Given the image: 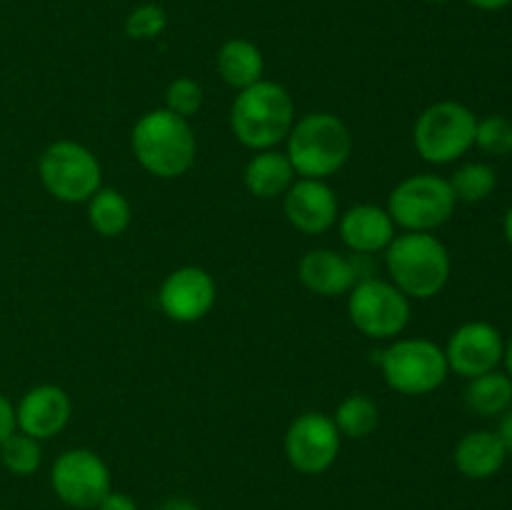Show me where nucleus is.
Instances as JSON below:
<instances>
[{
    "label": "nucleus",
    "instance_id": "4468645a",
    "mask_svg": "<svg viewBox=\"0 0 512 510\" xmlns=\"http://www.w3.org/2000/svg\"><path fill=\"white\" fill-rule=\"evenodd\" d=\"M283 213L300 233L323 235L340 218L338 195L325 180L298 178L283 195Z\"/></svg>",
    "mask_w": 512,
    "mask_h": 510
},
{
    "label": "nucleus",
    "instance_id": "412c9836",
    "mask_svg": "<svg viewBox=\"0 0 512 510\" xmlns=\"http://www.w3.org/2000/svg\"><path fill=\"white\" fill-rule=\"evenodd\" d=\"M465 403L480 418H500L512 408V378L500 370L470 378L465 388Z\"/></svg>",
    "mask_w": 512,
    "mask_h": 510
},
{
    "label": "nucleus",
    "instance_id": "7ed1b4c3",
    "mask_svg": "<svg viewBox=\"0 0 512 510\" xmlns=\"http://www.w3.org/2000/svg\"><path fill=\"white\" fill-rule=\"evenodd\" d=\"M353 153V135L348 123L335 113H308L295 118L285 155L300 178L325 180L338 173Z\"/></svg>",
    "mask_w": 512,
    "mask_h": 510
},
{
    "label": "nucleus",
    "instance_id": "aec40b11",
    "mask_svg": "<svg viewBox=\"0 0 512 510\" xmlns=\"http://www.w3.org/2000/svg\"><path fill=\"white\" fill-rule=\"evenodd\" d=\"M215 68H218L220 80L230 88H250L253 83L263 80V50L248 38H230L220 45L218 55H215Z\"/></svg>",
    "mask_w": 512,
    "mask_h": 510
},
{
    "label": "nucleus",
    "instance_id": "20e7f679",
    "mask_svg": "<svg viewBox=\"0 0 512 510\" xmlns=\"http://www.w3.org/2000/svg\"><path fill=\"white\" fill-rule=\"evenodd\" d=\"M390 283L410 300H430L448 285L453 263L440 238L433 233H400L385 248Z\"/></svg>",
    "mask_w": 512,
    "mask_h": 510
},
{
    "label": "nucleus",
    "instance_id": "393cba45",
    "mask_svg": "<svg viewBox=\"0 0 512 510\" xmlns=\"http://www.w3.org/2000/svg\"><path fill=\"white\" fill-rule=\"evenodd\" d=\"M0 463L8 473L18 475V478H28L43 463V448H40V440L30 438V435L15 430L13 435L0 443Z\"/></svg>",
    "mask_w": 512,
    "mask_h": 510
},
{
    "label": "nucleus",
    "instance_id": "dca6fc26",
    "mask_svg": "<svg viewBox=\"0 0 512 510\" xmlns=\"http://www.w3.org/2000/svg\"><path fill=\"white\" fill-rule=\"evenodd\" d=\"M338 230L343 243L360 255L380 253L398 235L388 210L373 203H360L345 210L338 218Z\"/></svg>",
    "mask_w": 512,
    "mask_h": 510
},
{
    "label": "nucleus",
    "instance_id": "5701e85b",
    "mask_svg": "<svg viewBox=\"0 0 512 510\" xmlns=\"http://www.w3.org/2000/svg\"><path fill=\"white\" fill-rule=\"evenodd\" d=\"M333 423L335 428L340 430V435H345V438H368V435H373L375 428L380 425L378 403L365 393L348 395V398L340 400L338 408H335Z\"/></svg>",
    "mask_w": 512,
    "mask_h": 510
},
{
    "label": "nucleus",
    "instance_id": "1a4fd4ad",
    "mask_svg": "<svg viewBox=\"0 0 512 510\" xmlns=\"http://www.w3.org/2000/svg\"><path fill=\"white\" fill-rule=\"evenodd\" d=\"M348 315L365 338L395 340L410 323V298L390 280L365 278L348 293Z\"/></svg>",
    "mask_w": 512,
    "mask_h": 510
},
{
    "label": "nucleus",
    "instance_id": "ddd939ff",
    "mask_svg": "<svg viewBox=\"0 0 512 510\" xmlns=\"http://www.w3.org/2000/svg\"><path fill=\"white\" fill-rule=\"evenodd\" d=\"M218 288L208 270L183 265L165 275L158 290V305L175 323H198L213 310Z\"/></svg>",
    "mask_w": 512,
    "mask_h": 510
},
{
    "label": "nucleus",
    "instance_id": "c756f323",
    "mask_svg": "<svg viewBox=\"0 0 512 510\" xmlns=\"http://www.w3.org/2000/svg\"><path fill=\"white\" fill-rule=\"evenodd\" d=\"M98 510H138L135 500L128 493H118V490H110L103 500L98 503Z\"/></svg>",
    "mask_w": 512,
    "mask_h": 510
},
{
    "label": "nucleus",
    "instance_id": "0eeeda50",
    "mask_svg": "<svg viewBox=\"0 0 512 510\" xmlns=\"http://www.w3.org/2000/svg\"><path fill=\"white\" fill-rule=\"evenodd\" d=\"M453 188L448 178L433 173H418L400 180L388 195L385 210L393 218L395 228L405 233H433L455 215Z\"/></svg>",
    "mask_w": 512,
    "mask_h": 510
},
{
    "label": "nucleus",
    "instance_id": "c9c22d12",
    "mask_svg": "<svg viewBox=\"0 0 512 510\" xmlns=\"http://www.w3.org/2000/svg\"><path fill=\"white\" fill-rule=\"evenodd\" d=\"M428 3H433V5H445V3H450V0H428Z\"/></svg>",
    "mask_w": 512,
    "mask_h": 510
},
{
    "label": "nucleus",
    "instance_id": "2f4dec72",
    "mask_svg": "<svg viewBox=\"0 0 512 510\" xmlns=\"http://www.w3.org/2000/svg\"><path fill=\"white\" fill-rule=\"evenodd\" d=\"M468 3L473 5V8H478V10H488V13H495V10L508 8L512 0H468Z\"/></svg>",
    "mask_w": 512,
    "mask_h": 510
},
{
    "label": "nucleus",
    "instance_id": "6ab92c4d",
    "mask_svg": "<svg viewBox=\"0 0 512 510\" xmlns=\"http://www.w3.org/2000/svg\"><path fill=\"white\" fill-rule=\"evenodd\" d=\"M243 183L250 195L260 200L283 198L290 185L295 183V170L290 165L288 155L280 150H258L253 158L245 163Z\"/></svg>",
    "mask_w": 512,
    "mask_h": 510
},
{
    "label": "nucleus",
    "instance_id": "bb28decb",
    "mask_svg": "<svg viewBox=\"0 0 512 510\" xmlns=\"http://www.w3.org/2000/svg\"><path fill=\"white\" fill-rule=\"evenodd\" d=\"M475 145H478L485 155H495V158L510 155L512 120L505 118V115H488V118L478 120V128H475Z\"/></svg>",
    "mask_w": 512,
    "mask_h": 510
},
{
    "label": "nucleus",
    "instance_id": "a878e982",
    "mask_svg": "<svg viewBox=\"0 0 512 510\" xmlns=\"http://www.w3.org/2000/svg\"><path fill=\"white\" fill-rule=\"evenodd\" d=\"M168 30V13L158 3H140L125 18V35L133 40H155Z\"/></svg>",
    "mask_w": 512,
    "mask_h": 510
},
{
    "label": "nucleus",
    "instance_id": "4be33fe9",
    "mask_svg": "<svg viewBox=\"0 0 512 510\" xmlns=\"http://www.w3.org/2000/svg\"><path fill=\"white\" fill-rule=\"evenodd\" d=\"M88 223L103 238H118L133 223L130 200L115 188H100L88 200Z\"/></svg>",
    "mask_w": 512,
    "mask_h": 510
},
{
    "label": "nucleus",
    "instance_id": "39448f33",
    "mask_svg": "<svg viewBox=\"0 0 512 510\" xmlns=\"http://www.w3.org/2000/svg\"><path fill=\"white\" fill-rule=\"evenodd\" d=\"M38 178L45 193L68 205L88 203L103 188L100 160L75 140H55L40 153Z\"/></svg>",
    "mask_w": 512,
    "mask_h": 510
},
{
    "label": "nucleus",
    "instance_id": "473e14b6",
    "mask_svg": "<svg viewBox=\"0 0 512 510\" xmlns=\"http://www.w3.org/2000/svg\"><path fill=\"white\" fill-rule=\"evenodd\" d=\"M158 510H200V508L188 498H168Z\"/></svg>",
    "mask_w": 512,
    "mask_h": 510
},
{
    "label": "nucleus",
    "instance_id": "9b49d317",
    "mask_svg": "<svg viewBox=\"0 0 512 510\" xmlns=\"http://www.w3.org/2000/svg\"><path fill=\"white\" fill-rule=\"evenodd\" d=\"M340 440L343 435L330 415L308 410L285 430V458L298 473L320 475L338 460Z\"/></svg>",
    "mask_w": 512,
    "mask_h": 510
},
{
    "label": "nucleus",
    "instance_id": "f704fd0d",
    "mask_svg": "<svg viewBox=\"0 0 512 510\" xmlns=\"http://www.w3.org/2000/svg\"><path fill=\"white\" fill-rule=\"evenodd\" d=\"M503 230H505V238H508V243L512 245V205L508 208V213H505V220H503Z\"/></svg>",
    "mask_w": 512,
    "mask_h": 510
},
{
    "label": "nucleus",
    "instance_id": "a211bd4d",
    "mask_svg": "<svg viewBox=\"0 0 512 510\" xmlns=\"http://www.w3.org/2000/svg\"><path fill=\"white\" fill-rule=\"evenodd\" d=\"M508 450L500 440L498 430H470L455 445V468L470 480H488L500 473Z\"/></svg>",
    "mask_w": 512,
    "mask_h": 510
},
{
    "label": "nucleus",
    "instance_id": "7c9ffc66",
    "mask_svg": "<svg viewBox=\"0 0 512 510\" xmlns=\"http://www.w3.org/2000/svg\"><path fill=\"white\" fill-rule=\"evenodd\" d=\"M498 435H500V440H503V445H505V450H508V455H512V408L505 410V413L500 415Z\"/></svg>",
    "mask_w": 512,
    "mask_h": 510
},
{
    "label": "nucleus",
    "instance_id": "f257e3e1",
    "mask_svg": "<svg viewBox=\"0 0 512 510\" xmlns=\"http://www.w3.org/2000/svg\"><path fill=\"white\" fill-rule=\"evenodd\" d=\"M130 148L145 173L160 180H173L188 173L195 165L198 140L190 120L165 108L140 115L130 133Z\"/></svg>",
    "mask_w": 512,
    "mask_h": 510
},
{
    "label": "nucleus",
    "instance_id": "9d476101",
    "mask_svg": "<svg viewBox=\"0 0 512 510\" xmlns=\"http://www.w3.org/2000/svg\"><path fill=\"white\" fill-rule=\"evenodd\" d=\"M53 493L75 510L98 508L100 500L113 490V478L95 450L70 448L55 458L50 468Z\"/></svg>",
    "mask_w": 512,
    "mask_h": 510
},
{
    "label": "nucleus",
    "instance_id": "72a5a7b5",
    "mask_svg": "<svg viewBox=\"0 0 512 510\" xmlns=\"http://www.w3.org/2000/svg\"><path fill=\"white\" fill-rule=\"evenodd\" d=\"M503 360H505V373H508L510 378H512V335H510L508 343H505V355H503Z\"/></svg>",
    "mask_w": 512,
    "mask_h": 510
},
{
    "label": "nucleus",
    "instance_id": "f3484780",
    "mask_svg": "<svg viewBox=\"0 0 512 510\" xmlns=\"http://www.w3.org/2000/svg\"><path fill=\"white\" fill-rule=\"evenodd\" d=\"M298 278L310 293L323 295V298L350 293L358 283L355 265L343 253L330 248L308 250L298 263Z\"/></svg>",
    "mask_w": 512,
    "mask_h": 510
},
{
    "label": "nucleus",
    "instance_id": "cd10ccee",
    "mask_svg": "<svg viewBox=\"0 0 512 510\" xmlns=\"http://www.w3.org/2000/svg\"><path fill=\"white\" fill-rule=\"evenodd\" d=\"M205 103L203 85L193 78H175L165 90V110L190 120L200 113Z\"/></svg>",
    "mask_w": 512,
    "mask_h": 510
},
{
    "label": "nucleus",
    "instance_id": "423d86ee",
    "mask_svg": "<svg viewBox=\"0 0 512 510\" xmlns=\"http://www.w3.org/2000/svg\"><path fill=\"white\" fill-rule=\"evenodd\" d=\"M478 118L458 100H438L418 115L413 145L430 165H448L463 158L475 145Z\"/></svg>",
    "mask_w": 512,
    "mask_h": 510
},
{
    "label": "nucleus",
    "instance_id": "f03ea898",
    "mask_svg": "<svg viewBox=\"0 0 512 510\" xmlns=\"http://www.w3.org/2000/svg\"><path fill=\"white\" fill-rule=\"evenodd\" d=\"M295 123V100L285 85L258 80L238 90L230 105V130L250 150H270L285 143Z\"/></svg>",
    "mask_w": 512,
    "mask_h": 510
},
{
    "label": "nucleus",
    "instance_id": "b1692460",
    "mask_svg": "<svg viewBox=\"0 0 512 510\" xmlns=\"http://www.w3.org/2000/svg\"><path fill=\"white\" fill-rule=\"evenodd\" d=\"M458 203H480L490 198L498 185V175L488 163H465L448 178Z\"/></svg>",
    "mask_w": 512,
    "mask_h": 510
},
{
    "label": "nucleus",
    "instance_id": "f8f14e48",
    "mask_svg": "<svg viewBox=\"0 0 512 510\" xmlns=\"http://www.w3.org/2000/svg\"><path fill=\"white\" fill-rule=\"evenodd\" d=\"M443 350L450 373L470 380L490 373V370H498L505 355V340L495 325L485 323V320H470L450 335Z\"/></svg>",
    "mask_w": 512,
    "mask_h": 510
},
{
    "label": "nucleus",
    "instance_id": "2eb2a0df",
    "mask_svg": "<svg viewBox=\"0 0 512 510\" xmlns=\"http://www.w3.org/2000/svg\"><path fill=\"white\" fill-rule=\"evenodd\" d=\"M73 415L70 395L60 385H35L15 405V425L35 440H50L63 433Z\"/></svg>",
    "mask_w": 512,
    "mask_h": 510
},
{
    "label": "nucleus",
    "instance_id": "c85d7f7f",
    "mask_svg": "<svg viewBox=\"0 0 512 510\" xmlns=\"http://www.w3.org/2000/svg\"><path fill=\"white\" fill-rule=\"evenodd\" d=\"M15 430H18V425H15V405L0 393V443H3L8 435H13Z\"/></svg>",
    "mask_w": 512,
    "mask_h": 510
},
{
    "label": "nucleus",
    "instance_id": "6e6552de",
    "mask_svg": "<svg viewBox=\"0 0 512 510\" xmlns=\"http://www.w3.org/2000/svg\"><path fill=\"white\" fill-rule=\"evenodd\" d=\"M380 370L390 390L400 395H428L448 380L445 350L428 338H395L380 353Z\"/></svg>",
    "mask_w": 512,
    "mask_h": 510
}]
</instances>
